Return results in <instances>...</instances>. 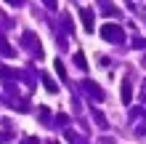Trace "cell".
Listing matches in <instances>:
<instances>
[{"label":"cell","mask_w":146,"mask_h":144,"mask_svg":"<svg viewBox=\"0 0 146 144\" xmlns=\"http://www.w3.org/2000/svg\"><path fill=\"white\" fill-rule=\"evenodd\" d=\"M101 38L109 40V43H122V38H125V32L117 27V24H104L101 27Z\"/></svg>","instance_id":"cell-1"},{"label":"cell","mask_w":146,"mask_h":144,"mask_svg":"<svg viewBox=\"0 0 146 144\" xmlns=\"http://www.w3.org/2000/svg\"><path fill=\"white\" fill-rule=\"evenodd\" d=\"M80 16H82V24H85V29H88V32H93V13L88 11V8H85V11H82Z\"/></svg>","instance_id":"cell-2"},{"label":"cell","mask_w":146,"mask_h":144,"mask_svg":"<svg viewBox=\"0 0 146 144\" xmlns=\"http://www.w3.org/2000/svg\"><path fill=\"white\" fill-rule=\"evenodd\" d=\"M130 96H133L130 80H125V83H122V101H125V104H130Z\"/></svg>","instance_id":"cell-3"},{"label":"cell","mask_w":146,"mask_h":144,"mask_svg":"<svg viewBox=\"0 0 146 144\" xmlns=\"http://www.w3.org/2000/svg\"><path fill=\"white\" fill-rule=\"evenodd\" d=\"M42 80H45V88H48V91H53V94H56V83L50 80L48 75H42Z\"/></svg>","instance_id":"cell-4"},{"label":"cell","mask_w":146,"mask_h":144,"mask_svg":"<svg viewBox=\"0 0 146 144\" xmlns=\"http://www.w3.org/2000/svg\"><path fill=\"white\" fill-rule=\"evenodd\" d=\"M77 67H80V70H85V67H88V64H85V59H82V54H77Z\"/></svg>","instance_id":"cell-5"},{"label":"cell","mask_w":146,"mask_h":144,"mask_svg":"<svg viewBox=\"0 0 146 144\" xmlns=\"http://www.w3.org/2000/svg\"><path fill=\"white\" fill-rule=\"evenodd\" d=\"M42 3H45L48 8H56V0H42Z\"/></svg>","instance_id":"cell-6"},{"label":"cell","mask_w":146,"mask_h":144,"mask_svg":"<svg viewBox=\"0 0 146 144\" xmlns=\"http://www.w3.org/2000/svg\"><path fill=\"white\" fill-rule=\"evenodd\" d=\"M8 3H13V5H19V3H21V0H8Z\"/></svg>","instance_id":"cell-7"}]
</instances>
